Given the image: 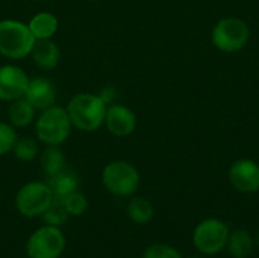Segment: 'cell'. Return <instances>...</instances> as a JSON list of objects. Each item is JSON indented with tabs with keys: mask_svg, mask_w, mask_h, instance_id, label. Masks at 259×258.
I'll return each mask as SVG.
<instances>
[{
	"mask_svg": "<svg viewBox=\"0 0 259 258\" xmlns=\"http://www.w3.org/2000/svg\"><path fill=\"white\" fill-rule=\"evenodd\" d=\"M24 99L36 109L42 111L55 105L56 102V88L52 81L46 78H30L29 85L24 94Z\"/></svg>",
	"mask_w": 259,
	"mask_h": 258,
	"instance_id": "obj_12",
	"label": "cell"
},
{
	"mask_svg": "<svg viewBox=\"0 0 259 258\" xmlns=\"http://www.w3.org/2000/svg\"><path fill=\"white\" fill-rule=\"evenodd\" d=\"M190 258H203V257H190Z\"/></svg>",
	"mask_w": 259,
	"mask_h": 258,
	"instance_id": "obj_26",
	"label": "cell"
},
{
	"mask_svg": "<svg viewBox=\"0 0 259 258\" xmlns=\"http://www.w3.org/2000/svg\"><path fill=\"white\" fill-rule=\"evenodd\" d=\"M143 258H182L181 252L167 243H153L146 248Z\"/></svg>",
	"mask_w": 259,
	"mask_h": 258,
	"instance_id": "obj_23",
	"label": "cell"
},
{
	"mask_svg": "<svg viewBox=\"0 0 259 258\" xmlns=\"http://www.w3.org/2000/svg\"><path fill=\"white\" fill-rule=\"evenodd\" d=\"M59 201L70 216H82L88 208V199L80 192H73Z\"/></svg>",
	"mask_w": 259,
	"mask_h": 258,
	"instance_id": "obj_22",
	"label": "cell"
},
{
	"mask_svg": "<svg viewBox=\"0 0 259 258\" xmlns=\"http://www.w3.org/2000/svg\"><path fill=\"white\" fill-rule=\"evenodd\" d=\"M91 2H99V0H91Z\"/></svg>",
	"mask_w": 259,
	"mask_h": 258,
	"instance_id": "obj_27",
	"label": "cell"
},
{
	"mask_svg": "<svg viewBox=\"0 0 259 258\" xmlns=\"http://www.w3.org/2000/svg\"><path fill=\"white\" fill-rule=\"evenodd\" d=\"M17 141L15 129L11 123L0 122V157L9 154Z\"/></svg>",
	"mask_w": 259,
	"mask_h": 258,
	"instance_id": "obj_24",
	"label": "cell"
},
{
	"mask_svg": "<svg viewBox=\"0 0 259 258\" xmlns=\"http://www.w3.org/2000/svg\"><path fill=\"white\" fill-rule=\"evenodd\" d=\"M30 56L35 62L36 67H39L41 70H53L61 59V52L59 47L56 46L55 41L49 40H36Z\"/></svg>",
	"mask_w": 259,
	"mask_h": 258,
	"instance_id": "obj_13",
	"label": "cell"
},
{
	"mask_svg": "<svg viewBox=\"0 0 259 258\" xmlns=\"http://www.w3.org/2000/svg\"><path fill=\"white\" fill-rule=\"evenodd\" d=\"M71 128L67 109L56 105L42 109L35 123L36 137L46 146H61L68 138Z\"/></svg>",
	"mask_w": 259,
	"mask_h": 258,
	"instance_id": "obj_3",
	"label": "cell"
},
{
	"mask_svg": "<svg viewBox=\"0 0 259 258\" xmlns=\"http://www.w3.org/2000/svg\"><path fill=\"white\" fill-rule=\"evenodd\" d=\"M29 79L27 73L17 65H0V100L14 102L24 97Z\"/></svg>",
	"mask_w": 259,
	"mask_h": 258,
	"instance_id": "obj_10",
	"label": "cell"
},
{
	"mask_svg": "<svg viewBox=\"0 0 259 258\" xmlns=\"http://www.w3.org/2000/svg\"><path fill=\"white\" fill-rule=\"evenodd\" d=\"M229 227L226 222L217 217L203 219L194 227L193 231V245L202 255H217L225 251L228 237H229Z\"/></svg>",
	"mask_w": 259,
	"mask_h": 258,
	"instance_id": "obj_5",
	"label": "cell"
},
{
	"mask_svg": "<svg viewBox=\"0 0 259 258\" xmlns=\"http://www.w3.org/2000/svg\"><path fill=\"white\" fill-rule=\"evenodd\" d=\"M41 217H42V220H44L46 225H52V227L61 228L62 225L67 224L70 214H68L67 210L64 208L62 202H61L59 199H55V201L50 204V207L44 211V214H42Z\"/></svg>",
	"mask_w": 259,
	"mask_h": 258,
	"instance_id": "obj_20",
	"label": "cell"
},
{
	"mask_svg": "<svg viewBox=\"0 0 259 258\" xmlns=\"http://www.w3.org/2000/svg\"><path fill=\"white\" fill-rule=\"evenodd\" d=\"M105 126L115 137H129L137 128V116L124 105H111L106 109Z\"/></svg>",
	"mask_w": 259,
	"mask_h": 258,
	"instance_id": "obj_11",
	"label": "cell"
},
{
	"mask_svg": "<svg viewBox=\"0 0 259 258\" xmlns=\"http://www.w3.org/2000/svg\"><path fill=\"white\" fill-rule=\"evenodd\" d=\"M32 35L35 36V40H49L52 38L56 30H58V18L52 14V12H38L35 14L30 21L27 23Z\"/></svg>",
	"mask_w": 259,
	"mask_h": 258,
	"instance_id": "obj_16",
	"label": "cell"
},
{
	"mask_svg": "<svg viewBox=\"0 0 259 258\" xmlns=\"http://www.w3.org/2000/svg\"><path fill=\"white\" fill-rule=\"evenodd\" d=\"M47 184L50 186L55 199H62L67 195L79 190V178H77L76 172H73L67 167H64L56 175L50 176Z\"/></svg>",
	"mask_w": 259,
	"mask_h": 258,
	"instance_id": "obj_15",
	"label": "cell"
},
{
	"mask_svg": "<svg viewBox=\"0 0 259 258\" xmlns=\"http://www.w3.org/2000/svg\"><path fill=\"white\" fill-rule=\"evenodd\" d=\"M228 178L231 186L240 193L252 195L259 192V164L253 160L241 158L232 163Z\"/></svg>",
	"mask_w": 259,
	"mask_h": 258,
	"instance_id": "obj_9",
	"label": "cell"
},
{
	"mask_svg": "<svg viewBox=\"0 0 259 258\" xmlns=\"http://www.w3.org/2000/svg\"><path fill=\"white\" fill-rule=\"evenodd\" d=\"M65 236L58 227L44 225L35 230L26 243L27 258H59L65 251Z\"/></svg>",
	"mask_w": 259,
	"mask_h": 258,
	"instance_id": "obj_8",
	"label": "cell"
},
{
	"mask_svg": "<svg viewBox=\"0 0 259 258\" xmlns=\"http://www.w3.org/2000/svg\"><path fill=\"white\" fill-rule=\"evenodd\" d=\"M35 111L36 109L24 97L17 99V100L11 102V105H9V111H8L9 123L14 128H26L33 122Z\"/></svg>",
	"mask_w": 259,
	"mask_h": 258,
	"instance_id": "obj_18",
	"label": "cell"
},
{
	"mask_svg": "<svg viewBox=\"0 0 259 258\" xmlns=\"http://www.w3.org/2000/svg\"><path fill=\"white\" fill-rule=\"evenodd\" d=\"M39 164L46 176L50 178L65 167V155L59 146H47L39 155Z\"/></svg>",
	"mask_w": 259,
	"mask_h": 258,
	"instance_id": "obj_19",
	"label": "cell"
},
{
	"mask_svg": "<svg viewBox=\"0 0 259 258\" xmlns=\"http://www.w3.org/2000/svg\"><path fill=\"white\" fill-rule=\"evenodd\" d=\"M29 26L18 20L0 21V55L9 59H23L30 55L35 44Z\"/></svg>",
	"mask_w": 259,
	"mask_h": 258,
	"instance_id": "obj_2",
	"label": "cell"
},
{
	"mask_svg": "<svg viewBox=\"0 0 259 258\" xmlns=\"http://www.w3.org/2000/svg\"><path fill=\"white\" fill-rule=\"evenodd\" d=\"M12 152L15 155L17 160L20 161H24V163H30L36 158L38 155V144L35 140L32 138H17L14 148H12Z\"/></svg>",
	"mask_w": 259,
	"mask_h": 258,
	"instance_id": "obj_21",
	"label": "cell"
},
{
	"mask_svg": "<svg viewBox=\"0 0 259 258\" xmlns=\"http://www.w3.org/2000/svg\"><path fill=\"white\" fill-rule=\"evenodd\" d=\"M250 38L249 24L243 18L226 17L215 23L211 41L212 44L225 53H235L241 50Z\"/></svg>",
	"mask_w": 259,
	"mask_h": 258,
	"instance_id": "obj_6",
	"label": "cell"
},
{
	"mask_svg": "<svg viewBox=\"0 0 259 258\" xmlns=\"http://www.w3.org/2000/svg\"><path fill=\"white\" fill-rule=\"evenodd\" d=\"M65 109L71 125L76 129L93 132L105 125L108 103L102 96L93 93H79L70 99Z\"/></svg>",
	"mask_w": 259,
	"mask_h": 258,
	"instance_id": "obj_1",
	"label": "cell"
},
{
	"mask_svg": "<svg viewBox=\"0 0 259 258\" xmlns=\"http://www.w3.org/2000/svg\"><path fill=\"white\" fill-rule=\"evenodd\" d=\"M255 245H259V234H258V237L255 239Z\"/></svg>",
	"mask_w": 259,
	"mask_h": 258,
	"instance_id": "obj_25",
	"label": "cell"
},
{
	"mask_svg": "<svg viewBox=\"0 0 259 258\" xmlns=\"http://www.w3.org/2000/svg\"><path fill=\"white\" fill-rule=\"evenodd\" d=\"M102 182L111 195L127 198L137 193L141 178L134 164L123 160H115L105 166L102 172Z\"/></svg>",
	"mask_w": 259,
	"mask_h": 258,
	"instance_id": "obj_4",
	"label": "cell"
},
{
	"mask_svg": "<svg viewBox=\"0 0 259 258\" xmlns=\"http://www.w3.org/2000/svg\"><path fill=\"white\" fill-rule=\"evenodd\" d=\"M232 258H249L255 249V237L249 230L237 228L229 233L226 248Z\"/></svg>",
	"mask_w": 259,
	"mask_h": 258,
	"instance_id": "obj_14",
	"label": "cell"
},
{
	"mask_svg": "<svg viewBox=\"0 0 259 258\" xmlns=\"http://www.w3.org/2000/svg\"><path fill=\"white\" fill-rule=\"evenodd\" d=\"M127 217L137 225H147L155 216V208L152 202L143 196H134L126 207Z\"/></svg>",
	"mask_w": 259,
	"mask_h": 258,
	"instance_id": "obj_17",
	"label": "cell"
},
{
	"mask_svg": "<svg viewBox=\"0 0 259 258\" xmlns=\"http://www.w3.org/2000/svg\"><path fill=\"white\" fill-rule=\"evenodd\" d=\"M53 201L55 196L47 182L30 181L17 192L15 207L21 216L33 219L42 216Z\"/></svg>",
	"mask_w": 259,
	"mask_h": 258,
	"instance_id": "obj_7",
	"label": "cell"
}]
</instances>
